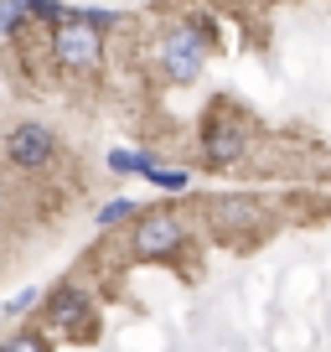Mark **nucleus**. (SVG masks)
<instances>
[{"instance_id": "obj_1", "label": "nucleus", "mask_w": 331, "mask_h": 352, "mask_svg": "<svg viewBox=\"0 0 331 352\" xmlns=\"http://www.w3.org/2000/svg\"><path fill=\"white\" fill-rule=\"evenodd\" d=\"M207 52H212V32L197 21H176L166 26L161 42H155V67H161L171 83H197L202 67H207Z\"/></svg>"}, {"instance_id": "obj_2", "label": "nucleus", "mask_w": 331, "mask_h": 352, "mask_svg": "<svg viewBox=\"0 0 331 352\" xmlns=\"http://www.w3.org/2000/svg\"><path fill=\"white\" fill-rule=\"evenodd\" d=\"M47 47H52V63L62 67V73H78V78L99 73V63H104V32L83 26L78 16L47 26Z\"/></svg>"}, {"instance_id": "obj_3", "label": "nucleus", "mask_w": 331, "mask_h": 352, "mask_svg": "<svg viewBox=\"0 0 331 352\" xmlns=\"http://www.w3.org/2000/svg\"><path fill=\"white\" fill-rule=\"evenodd\" d=\"M207 166H238L249 155V120H243L233 104H212L202 114V135H197Z\"/></svg>"}, {"instance_id": "obj_4", "label": "nucleus", "mask_w": 331, "mask_h": 352, "mask_svg": "<svg viewBox=\"0 0 331 352\" xmlns=\"http://www.w3.org/2000/svg\"><path fill=\"white\" fill-rule=\"evenodd\" d=\"M187 218L176 208H150L135 212V233H130V254L135 259H171V254L187 243Z\"/></svg>"}, {"instance_id": "obj_5", "label": "nucleus", "mask_w": 331, "mask_h": 352, "mask_svg": "<svg viewBox=\"0 0 331 352\" xmlns=\"http://www.w3.org/2000/svg\"><path fill=\"white\" fill-rule=\"evenodd\" d=\"M0 151H5V161L16 166V171H47V166L57 161V135L47 130V124H36V120H21V124H11L5 130V140H0Z\"/></svg>"}, {"instance_id": "obj_6", "label": "nucleus", "mask_w": 331, "mask_h": 352, "mask_svg": "<svg viewBox=\"0 0 331 352\" xmlns=\"http://www.w3.org/2000/svg\"><path fill=\"white\" fill-rule=\"evenodd\" d=\"M207 223L212 233H254L259 223H264V208H259L254 197H238V192H228V197H212L207 202Z\"/></svg>"}, {"instance_id": "obj_7", "label": "nucleus", "mask_w": 331, "mask_h": 352, "mask_svg": "<svg viewBox=\"0 0 331 352\" xmlns=\"http://www.w3.org/2000/svg\"><path fill=\"white\" fill-rule=\"evenodd\" d=\"M83 316H93V311H89V296H83L78 285H52V290H47L42 321L52 331H78V327H83Z\"/></svg>"}, {"instance_id": "obj_8", "label": "nucleus", "mask_w": 331, "mask_h": 352, "mask_svg": "<svg viewBox=\"0 0 331 352\" xmlns=\"http://www.w3.org/2000/svg\"><path fill=\"white\" fill-rule=\"evenodd\" d=\"M150 166H155L150 151H109V171H119V176H145Z\"/></svg>"}, {"instance_id": "obj_9", "label": "nucleus", "mask_w": 331, "mask_h": 352, "mask_svg": "<svg viewBox=\"0 0 331 352\" xmlns=\"http://www.w3.org/2000/svg\"><path fill=\"white\" fill-rule=\"evenodd\" d=\"M73 16V6H62V0H32L26 6V21H42V26H57Z\"/></svg>"}, {"instance_id": "obj_10", "label": "nucleus", "mask_w": 331, "mask_h": 352, "mask_svg": "<svg viewBox=\"0 0 331 352\" xmlns=\"http://www.w3.org/2000/svg\"><path fill=\"white\" fill-rule=\"evenodd\" d=\"M135 212H140V208H135L130 197H114V202H104V208H99V218H93V223H99V228H119V223H130Z\"/></svg>"}, {"instance_id": "obj_11", "label": "nucleus", "mask_w": 331, "mask_h": 352, "mask_svg": "<svg viewBox=\"0 0 331 352\" xmlns=\"http://www.w3.org/2000/svg\"><path fill=\"white\" fill-rule=\"evenodd\" d=\"M145 182H150V187H166V192H181V187H192V171H161V166H150Z\"/></svg>"}, {"instance_id": "obj_12", "label": "nucleus", "mask_w": 331, "mask_h": 352, "mask_svg": "<svg viewBox=\"0 0 331 352\" xmlns=\"http://www.w3.org/2000/svg\"><path fill=\"white\" fill-rule=\"evenodd\" d=\"M0 352H47V337L42 331H16V337L0 342Z\"/></svg>"}, {"instance_id": "obj_13", "label": "nucleus", "mask_w": 331, "mask_h": 352, "mask_svg": "<svg viewBox=\"0 0 331 352\" xmlns=\"http://www.w3.org/2000/svg\"><path fill=\"white\" fill-rule=\"evenodd\" d=\"M73 16H78V21H83V26H93V32H109V26L119 21V16H114V11H99V6H83V11H73Z\"/></svg>"}, {"instance_id": "obj_14", "label": "nucleus", "mask_w": 331, "mask_h": 352, "mask_svg": "<svg viewBox=\"0 0 331 352\" xmlns=\"http://www.w3.org/2000/svg\"><path fill=\"white\" fill-rule=\"evenodd\" d=\"M36 300H42V296H36V290H21V296H11V300H5V316H26V311H32L36 306Z\"/></svg>"}, {"instance_id": "obj_15", "label": "nucleus", "mask_w": 331, "mask_h": 352, "mask_svg": "<svg viewBox=\"0 0 331 352\" xmlns=\"http://www.w3.org/2000/svg\"><path fill=\"white\" fill-rule=\"evenodd\" d=\"M0 6H11V11H26V6H32V0H0Z\"/></svg>"}, {"instance_id": "obj_16", "label": "nucleus", "mask_w": 331, "mask_h": 352, "mask_svg": "<svg viewBox=\"0 0 331 352\" xmlns=\"http://www.w3.org/2000/svg\"><path fill=\"white\" fill-rule=\"evenodd\" d=\"M0 208H5V182H0Z\"/></svg>"}]
</instances>
